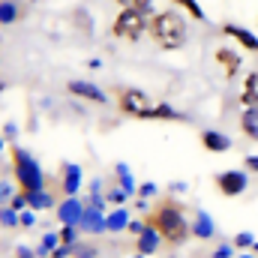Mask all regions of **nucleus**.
I'll use <instances>...</instances> for the list:
<instances>
[{
  "label": "nucleus",
  "mask_w": 258,
  "mask_h": 258,
  "mask_svg": "<svg viewBox=\"0 0 258 258\" xmlns=\"http://www.w3.org/2000/svg\"><path fill=\"white\" fill-rule=\"evenodd\" d=\"M144 225H150L168 246H183L192 237V222L183 216V207L177 201H171V198H165L162 204H156L144 216Z\"/></svg>",
  "instance_id": "1"
},
{
  "label": "nucleus",
  "mask_w": 258,
  "mask_h": 258,
  "mask_svg": "<svg viewBox=\"0 0 258 258\" xmlns=\"http://www.w3.org/2000/svg\"><path fill=\"white\" fill-rule=\"evenodd\" d=\"M147 36L153 39L156 48L162 51H180L186 42H189V24L180 12L174 9H162V12H153L150 21H147Z\"/></svg>",
  "instance_id": "2"
},
{
  "label": "nucleus",
  "mask_w": 258,
  "mask_h": 258,
  "mask_svg": "<svg viewBox=\"0 0 258 258\" xmlns=\"http://www.w3.org/2000/svg\"><path fill=\"white\" fill-rule=\"evenodd\" d=\"M117 108L126 117H135V120H186V114L174 111L165 102H153L138 87H120L117 90Z\"/></svg>",
  "instance_id": "3"
},
{
  "label": "nucleus",
  "mask_w": 258,
  "mask_h": 258,
  "mask_svg": "<svg viewBox=\"0 0 258 258\" xmlns=\"http://www.w3.org/2000/svg\"><path fill=\"white\" fill-rule=\"evenodd\" d=\"M12 177L18 183V192H39V189H45V174H42L39 162L21 147H12Z\"/></svg>",
  "instance_id": "4"
},
{
  "label": "nucleus",
  "mask_w": 258,
  "mask_h": 258,
  "mask_svg": "<svg viewBox=\"0 0 258 258\" xmlns=\"http://www.w3.org/2000/svg\"><path fill=\"white\" fill-rule=\"evenodd\" d=\"M150 15L153 12H144V9H135V6H123L117 12V18L111 21V36L114 39H126V42H138L147 33Z\"/></svg>",
  "instance_id": "5"
},
{
  "label": "nucleus",
  "mask_w": 258,
  "mask_h": 258,
  "mask_svg": "<svg viewBox=\"0 0 258 258\" xmlns=\"http://www.w3.org/2000/svg\"><path fill=\"white\" fill-rule=\"evenodd\" d=\"M246 186H249V174H246V171L231 168V171H219V174H216V189L225 195V198H237V195H243L246 192Z\"/></svg>",
  "instance_id": "6"
},
{
  "label": "nucleus",
  "mask_w": 258,
  "mask_h": 258,
  "mask_svg": "<svg viewBox=\"0 0 258 258\" xmlns=\"http://www.w3.org/2000/svg\"><path fill=\"white\" fill-rule=\"evenodd\" d=\"M66 93L69 96H75V99H81V102H90V105H108V96L96 87V84H90V81H69L66 84Z\"/></svg>",
  "instance_id": "7"
},
{
  "label": "nucleus",
  "mask_w": 258,
  "mask_h": 258,
  "mask_svg": "<svg viewBox=\"0 0 258 258\" xmlns=\"http://www.w3.org/2000/svg\"><path fill=\"white\" fill-rule=\"evenodd\" d=\"M219 33H222V36H231L237 45H243L246 51L258 54V36L252 33V30H246V27H240V24H222Z\"/></svg>",
  "instance_id": "8"
},
{
  "label": "nucleus",
  "mask_w": 258,
  "mask_h": 258,
  "mask_svg": "<svg viewBox=\"0 0 258 258\" xmlns=\"http://www.w3.org/2000/svg\"><path fill=\"white\" fill-rule=\"evenodd\" d=\"M213 60L222 66V72H225L228 81H231V78L240 72V66H243V57H240L234 48H216V51H213Z\"/></svg>",
  "instance_id": "9"
},
{
  "label": "nucleus",
  "mask_w": 258,
  "mask_h": 258,
  "mask_svg": "<svg viewBox=\"0 0 258 258\" xmlns=\"http://www.w3.org/2000/svg\"><path fill=\"white\" fill-rule=\"evenodd\" d=\"M201 147H204L207 153H225V150H231V138H228L225 132L204 129V132H201Z\"/></svg>",
  "instance_id": "10"
},
{
  "label": "nucleus",
  "mask_w": 258,
  "mask_h": 258,
  "mask_svg": "<svg viewBox=\"0 0 258 258\" xmlns=\"http://www.w3.org/2000/svg\"><path fill=\"white\" fill-rule=\"evenodd\" d=\"M144 222V219H141ZM159 243H162V237L150 228V225H144L138 234H135V249H138V255H153L156 249H159Z\"/></svg>",
  "instance_id": "11"
},
{
  "label": "nucleus",
  "mask_w": 258,
  "mask_h": 258,
  "mask_svg": "<svg viewBox=\"0 0 258 258\" xmlns=\"http://www.w3.org/2000/svg\"><path fill=\"white\" fill-rule=\"evenodd\" d=\"M57 216H60V222H63V225H78V222H81V216H84V204H81V201H75V195H69L66 201L57 204Z\"/></svg>",
  "instance_id": "12"
},
{
  "label": "nucleus",
  "mask_w": 258,
  "mask_h": 258,
  "mask_svg": "<svg viewBox=\"0 0 258 258\" xmlns=\"http://www.w3.org/2000/svg\"><path fill=\"white\" fill-rule=\"evenodd\" d=\"M24 18V3L21 0H0V27H12Z\"/></svg>",
  "instance_id": "13"
},
{
  "label": "nucleus",
  "mask_w": 258,
  "mask_h": 258,
  "mask_svg": "<svg viewBox=\"0 0 258 258\" xmlns=\"http://www.w3.org/2000/svg\"><path fill=\"white\" fill-rule=\"evenodd\" d=\"M78 186H81V168L75 162H63V168H60V189L66 192V198L78 192Z\"/></svg>",
  "instance_id": "14"
},
{
  "label": "nucleus",
  "mask_w": 258,
  "mask_h": 258,
  "mask_svg": "<svg viewBox=\"0 0 258 258\" xmlns=\"http://www.w3.org/2000/svg\"><path fill=\"white\" fill-rule=\"evenodd\" d=\"M240 105H243V108H258V69L243 78V87H240Z\"/></svg>",
  "instance_id": "15"
},
{
  "label": "nucleus",
  "mask_w": 258,
  "mask_h": 258,
  "mask_svg": "<svg viewBox=\"0 0 258 258\" xmlns=\"http://www.w3.org/2000/svg\"><path fill=\"white\" fill-rule=\"evenodd\" d=\"M78 228L87 231V234H102L105 231V216L99 210H93V207H84V216H81Z\"/></svg>",
  "instance_id": "16"
},
{
  "label": "nucleus",
  "mask_w": 258,
  "mask_h": 258,
  "mask_svg": "<svg viewBox=\"0 0 258 258\" xmlns=\"http://www.w3.org/2000/svg\"><path fill=\"white\" fill-rule=\"evenodd\" d=\"M240 129H243L246 138L258 141V108H243V114H240Z\"/></svg>",
  "instance_id": "17"
},
{
  "label": "nucleus",
  "mask_w": 258,
  "mask_h": 258,
  "mask_svg": "<svg viewBox=\"0 0 258 258\" xmlns=\"http://www.w3.org/2000/svg\"><path fill=\"white\" fill-rule=\"evenodd\" d=\"M213 219L207 216V213H198L195 216V222H192V237H198V240H210L213 237Z\"/></svg>",
  "instance_id": "18"
},
{
  "label": "nucleus",
  "mask_w": 258,
  "mask_h": 258,
  "mask_svg": "<svg viewBox=\"0 0 258 258\" xmlns=\"http://www.w3.org/2000/svg\"><path fill=\"white\" fill-rule=\"evenodd\" d=\"M129 228V213L123 207H117L114 213L105 216V231H126Z\"/></svg>",
  "instance_id": "19"
},
{
  "label": "nucleus",
  "mask_w": 258,
  "mask_h": 258,
  "mask_svg": "<svg viewBox=\"0 0 258 258\" xmlns=\"http://www.w3.org/2000/svg\"><path fill=\"white\" fill-rule=\"evenodd\" d=\"M27 198V207L30 210H48V207H54V198L45 192V189H39V192H24Z\"/></svg>",
  "instance_id": "20"
},
{
  "label": "nucleus",
  "mask_w": 258,
  "mask_h": 258,
  "mask_svg": "<svg viewBox=\"0 0 258 258\" xmlns=\"http://www.w3.org/2000/svg\"><path fill=\"white\" fill-rule=\"evenodd\" d=\"M57 246H60V237H57V234H45V237L39 240V246H36V255H39V258H48L54 249H57Z\"/></svg>",
  "instance_id": "21"
},
{
  "label": "nucleus",
  "mask_w": 258,
  "mask_h": 258,
  "mask_svg": "<svg viewBox=\"0 0 258 258\" xmlns=\"http://www.w3.org/2000/svg\"><path fill=\"white\" fill-rule=\"evenodd\" d=\"M171 3H177V6H180V9H186V12H189V15H192L195 21H204V18H207V15H204V9H201V3H198V0H171Z\"/></svg>",
  "instance_id": "22"
},
{
  "label": "nucleus",
  "mask_w": 258,
  "mask_h": 258,
  "mask_svg": "<svg viewBox=\"0 0 258 258\" xmlns=\"http://www.w3.org/2000/svg\"><path fill=\"white\" fill-rule=\"evenodd\" d=\"M114 174H117V177H120V189H123V192H135V183H132V174H129V168L126 165H114Z\"/></svg>",
  "instance_id": "23"
},
{
  "label": "nucleus",
  "mask_w": 258,
  "mask_h": 258,
  "mask_svg": "<svg viewBox=\"0 0 258 258\" xmlns=\"http://www.w3.org/2000/svg\"><path fill=\"white\" fill-rule=\"evenodd\" d=\"M99 252H96V246H90V243H72V258H96Z\"/></svg>",
  "instance_id": "24"
},
{
  "label": "nucleus",
  "mask_w": 258,
  "mask_h": 258,
  "mask_svg": "<svg viewBox=\"0 0 258 258\" xmlns=\"http://www.w3.org/2000/svg\"><path fill=\"white\" fill-rule=\"evenodd\" d=\"M0 222H3V228H15L18 225V213L12 207H0Z\"/></svg>",
  "instance_id": "25"
},
{
  "label": "nucleus",
  "mask_w": 258,
  "mask_h": 258,
  "mask_svg": "<svg viewBox=\"0 0 258 258\" xmlns=\"http://www.w3.org/2000/svg\"><path fill=\"white\" fill-rule=\"evenodd\" d=\"M75 234H78V225H63L57 237H60V243H66V246H72V243H75Z\"/></svg>",
  "instance_id": "26"
},
{
  "label": "nucleus",
  "mask_w": 258,
  "mask_h": 258,
  "mask_svg": "<svg viewBox=\"0 0 258 258\" xmlns=\"http://www.w3.org/2000/svg\"><path fill=\"white\" fill-rule=\"evenodd\" d=\"M252 243H255V237H252L249 231H240V234L234 237V246H237V249H252Z\"/></svg>",
  "instance_id": "27"
},
{
  "label": "nucleus",
  "mask_w": 258,
  "mask_h": 258,
  "mask_svg": "<svg viewBox=\"0 0 258 258\" xmlns=\"http://www.w3.org/2000/svg\"><path fill=\"white\" fill-rule=\"evenodd\" d=\"M33 222H36V216H33V210H30V207L18 213V225H21V228H30Z\"/></svg>",
  "instance_id": "28"
},
{
  "label": "nucleus",
  "mask_w": 258,
  "mask_h": 258,
  "mask_svg": "<svg viewBox=\"0 0 258 258\" xmlns=\"http://www.w3.org/2000/svg\"><path fill=\"white\" fill-rule=\"evenodd\" d=\"M105 201H111V204L123 207V201H126V192H123V189H111V192L105 195Z\"/></svg>",
  "instance_id": "29"
},
{
  "label": "nucleus",
  "mask_w": 258,
  "mask_h": 258,
  "mask_svg": "<svg viewBox=\"0 0 258 258\" xmlns=\"http://www.w3.org/2000/svg\"><path fill=\"white\" fill-rule=\"evenodd\" d=\"M48 258H72V246H66V243H60V246H57V249H54V252H51Z\"/></svg>",
  "instance_id": "30"
},
{
  "label": "nucleus",
  "mask_w": 258,
  "mask_h": 258,
  "mask_svg": "<svg viewBox=\"0 0 258 258\" xmlns=\"http://www.w3.org/2000/svg\"><path fill=\"white\" fill-rule=\"evenodd\" d=\"M15 258H39V255H36V249H30V246H18V249H15Z\"/></svg>",
  "instance_id": "31"
},
{
  "label": "nucleus",
  "mask_w": 258,
  "mask_h": 258,
  "mask_svg": "<svg viewBox=\"0 0 258 258\" xmlns=\"http://www.w3.org/2000/svg\"><path fill=\"white\" fill-rule=\"evenodd\" d=\"M138 195L141 198H150V195H156V186L153 183H144V186H138Z\"/></svg>",
  "instance_id": "32"
},
{
  "label": "nucleus",
  "mask_w": 258,
  "mask_h": 258,
  "mask_svg": "<svg viewBox=\"0 0 258 258\" xmlns=\"http://www.w3.org/2000/svg\"><path fill=\"white\" fill-rule=\"evenodd\" d=\"M129 6H135V9H144V12H150L153 0H129Z\"/></svg>",
  "instance_id": "33"
},
{
  "label": "nucleus",
  "mask_w": 258,
  "mask_h": 258,
  "mask_svg": "<svg viewBox=\"0 0 258 258\" xmlns=\"http://www.w3.org/2000/svg\"><path fill=\"white\" fill-rule=\"evenodd\" d=\"M213 258H231V246H219V249L213 252Z\"/></svg>",
  "instance_id": "34"
},
{
  "label": "nucleus",
  "mask_w": 258,
  "mask_h": 258,
  "mask_svg": "<svg viewBox=\"0 0 258 258\" xmlns=\"http://www.w3.org/2000/svg\"><path fill=\"white\" fill-rule=\"evenodd\" d=\"M246 171H258V156H246Z\"/></svg>",
  "instance_id": "35"
},
{
  "label": "nucleus",
  "mask_w": 258,
  "mask_h": 258,
  "mask_svg": "<svg viewBox=\"0 0 258 258\" xmlns=\"http://www.w3.org/2000/svg\"><path fill=\"white\" fill-rule=\"evenodd\" d=\"M21 3H24V6H27V3H36V0H21Z\"/></svg>",
  "instance_id": "36"
},
{
  "label": "nucleus",
  "mask_w": 258,
  "mask_h": 258,
  "mask_svg": "<svg viewBox=\"0 0 258 258\" xmlns=\"http://www.w3.org/2000/svg\"><path fill=\"white\" fill-rule=\"evenodd\" d=\"M117 3H123V6H129V0H117Z\"/></svg>",
  "instance_id": "37"
},
{
  "label": "nucleus",
  "mask_w": 258,
  "mask_h": 258,
  "mask_svg": "<svg viewBox=\"0 0 258 258\" xmlns=\"http://www.w3.org/2000/svg\"><path fill=\"white\" fill-rule=\"evenodd\" d=\"M252 249H255V255H258V243H252Z\"/></svg>",
  "instance_id": "38"
},
{
  "label": "nucleus",
  "mask_w": 258,
  "mask_h": 258,
  "mask_svg": "<svg viewBox=\"0 0 258 258\" xmlns=\"http://www.w3.org/2000/svg\"><path fill=\"white\" fill-rule=\"evenodd\" d=\"M0 150H3V138H0Z\"/></svg>",
  "instance_id": "39"
},
{
  "label": "nucleus",
  "mask_w": 258,
  "mask_h": 258,
  "mask_svg": "<svg viewBox=\"0 0 258 258\" xmlns=\"http://www.w3.org/2000/svg\"><path fill=\"white\" fill-rule=\"evenodd\" d=\"M0 207H3V195H0Z\"/></svg>",
  "instance_id": "40"
},
{
  "label": "nucleus",
  "mask_w": 258,
  "mask_h": 258,
  "mask_svg": "<svg viewBox=\"0 0 258 258\" xmlns=\"http://www.w3.org/2000/svg\"><path fill=\"white\" fill-rule=\"evenodd\" d=\"M240 258H252V255H240Z\"/></svg>",
  "instance_id": "41"
},
{
  "label": "nucleus",
  "mask_w": 258,
  "mask_h": 258,
  "mask_svg": "<svg viewBox=\"0 0 258 258\" xmlns=\"http://www.w3.org/2000/svg\"><path fill=\"white\" fill-rule=\"evenodd\" d=\"M132 258H144V255H132Z\"/></svg>",
  "instance_id": "42"
}]
</instances>
